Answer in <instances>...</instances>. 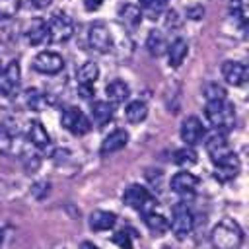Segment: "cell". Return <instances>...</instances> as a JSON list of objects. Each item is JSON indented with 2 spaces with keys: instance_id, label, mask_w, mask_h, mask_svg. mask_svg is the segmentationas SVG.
<instances>
[{
  "instance_id": "1",
  "label": "cell",
  "mask_w": 249,
  "mask_h": 249,
  "mask_svg": "<svg viewBox=\"0 0 249 249\" xmlns=\"http://www.w3.org/2000/svg\"><path fill=\"white\" fill-rule=\"evenodd\" d=\"M210 243L214 249H239L243 243V230L237 222L224 218L212 228Z\"/></svg>"
},
{
  "instance_id": "2",
  "label": "cell",
  "mask_w": 249,
  "mask_h": 249,
  "mask_svg": "<svg viewBox=\"0 0 249 249\" xmlns=\"http://www.w3.org/2000/svg\"><path fill=\"white\" fill-rule=\"evenodd\" d=\"M204 117L206 121L214 126V130H230L235 124V111L233 105H230L226 99L222 101H208L206 109H204Z\"/></svg>"
},
{
  "instance_id": "3",
  "label": "cell",
  "mask_w": 249,
  "mask_h": 249,
  "mask_svg": "<svg viewBox=\"0 0 249 249\" xmlns=\"http://www.w3.org/2000/svg\"><path fill=\"white\" fill-rule=\"evenodd\" d=\"M123 202L128 206V208H132V210H136L138 214H148V212H152V210H156L158 208V200H156V196L150 193V189H146V187H142V185H128L126 189H124V193H123Z\"/></svg>"
},
{
  "instance_id": "4",
  "label": "cell",
  "mask_w": 249,
  "mask_h": 249,
  "mask_svg": "<svg viewBox=\"0 0 249 249\" xmlns=\"http://www.w3.org/2000/svg\"><path fill=\"white\" fill-rule=\"evenodd\" d=\"M195 228V214L189 208L187 202H177L171 208V220H169V230L177 239H185Z\"/></svg>"
},
{
  "instance_id": "5",
  "label": "cell",
  "mask_w": 249,
  "mask_h": 249,
  "mask_svg": "<svg viewBox=\"0 0 249 249\" xmlns=\"http://www.w3.org/2000/svg\"><path fill=\"white\" fill-rule=\"evenodd\" d=\"M60 123H62V126L70 132V134H74V136H84V134H88L89 130H91V121L78 109V107H66L64 111H62V115H60Z\"/></svg>"
},
{
  "instance_id": "6",
  "label": "cell",
  "mask_w": 249,
  "mask_h": 249,
  "mask_svg": "<svg viewBox=\"0 0 249 249\" xmlns=\"http://www.w3.org/2000/svg\"><path fill=\"white\" fill-rule=\"evenodd\" d=\"M47 31H49V43H64L74 33V21L66 14L56 12L47 21Z\"/></svg>"
},
{
  "instance_id": "7",
  "label": "cell",
  "mask_w": 249,
  "mask_h": 249,
  "mask_svg": "<svg viewBox=\"0 0 249 249\" xmlns=\"http://www.w3.org/2000/svg\"><path fill=\"white\" fill-rule=\"evenodd\" d=\"M19 80H21V70H19V62L18 60H10L2 70H0V97H12L18 88H19Z\"/></svg>"
},
{
  "instance_id": "8",
  "label": "cell",
  "mask_w": 249,
  "mask_h": 249,
  "mask_svg": "<svg viewBox=\"0 0 249 249\" xmlns=\"http://www.w3.org/2000/svg\"><path fill=\"white\" fill-rule=\"evenodd\" d=\"M204 148H206V154H208V158H210L212 163L222 161L224 158H228L233 152L231 146H230V142H228L226 132H222V130H216L214 134H210L208 140H206V144H204Z\"/></svg>"
},
{
  "instance_id": "9",
  "label": "cell",
  "mask_w": 249,
  "mask_h": 249,
  "mask_svg": "<svg viewBox=\"0 0 249 249\" xmlns=\"http://www.w3.org/2000/svg\"><path fill=\"white\" fill-rule=\"evenodd\" d=\"M33 68L41 74H58L64 68V58L54 51H41L33 58Z\"/></svg>"
},
{
  "instance_id": "10",
  "label": "cell",
  "mask_w": 249,
  "mask_h": 249,
  "mask_svg": "<svg viewBox=\"0 0 249 249\" xmlns=\"http://www.w3.org/2000/svg\"><path fill=\"white\" fill-rule=\"evenodd\" d=\"M88 43L97 53H109L113 49V37L111 31L103 23H93L88 31Z\"/></svg>"
},
{
  "instance_id": "11",
  "label": "cell",
  "mask_w": 249,
  "mask_h": 249,
  "mask_svg": "<svg viewBox=\"0 0 249 249\" xmlns=\"http://www.w3.org/2000/svg\"><path fill=\"white\" fill-rule=\"evenodd\" d=\"M239 169H241L239 158L235 156V152H231L228 158H224L222 161L214 163V177L220 183H230L239 175Z\"/></svg>"
},
{
  "instance_id": "12",
  "label": "cell",
  "mask_w": 249,
  "mask_h": 249,
  "mask_svg": "<svg viewBox=\"0 0 249 249\" xmlns=\"http://www.w3.org/2000/svg\"><path fill=\"white\" fill-rule=\"evenodd\" d=\"M198 185H200V179L191 171H179L171 177V191L177 195H183V196L195 195Z\"/></svg>"
},
{
  "instance_id": "13",
  "label": "cell",
  "mask_w": 249,
  "mask_h": 249,
  "mask_svg": "<svg viewBox=\"0 0 249 249\" xmlns=\"http://www.w3.org/2000/svg\"><path fill=\"white\" fill-rule=\"evenodd\" d=\"M179 134H181V140H183L187 146H195V144H198V142L202 140V136H204V126H202V123H200L198 117L191 115V117H187V119L181 123Z\"/></svg>"
},
{
  "instance_id": "14",
  "label": "cell",
  "mask_w": 249,
  "mask_h": 249,
  "mask_svg": "<svg viewBox=\"0 0 249 249\" xmlns=\"http://www.w3.org/2000/svg\"><path fill=\"white\" fill-rule=\"evenodd\" d=\"M128 132L124 130V128H117V130H113V132H109L105 138H103V142H101V146H99V154L101 156H109V154H115V152H119V150H123L126 144H128Z\"/></svg>"
},
{
  "instance_id": "15",
  "label": "cell",
  "mask_w": 249,
  "mask_h": 249,
  "mask_svg": "<svg viewBox=\"0 0 249 249\" xmlns=\"http://www.w3.org/2000/svg\"><path fill=\"white\" fill-rule=\"evenodd\" d=\"M27 140L35 150H47L51 148V136L41 121H29L27 124Z\"/></svg>"
},
{
  "instance_id": "16",
  "label": "cell",
  "mask_w": 249,
  "mask_h": 249,
  "mask_svg": "<svg viewBox=\"0 0 249 249\" xmlns=\"http://www.w3.org/2000/svg\"><path fill=\"white\" fill-rule=\"evenodd\" d=\"M222 76L231 86H243L247 80V66L237 60H226L222 64Z\"/></svg>"
},
{
  "instance_id": "17",
  "label": "cell",
  "mask_w": 249,
  "mask_h": 249,
  "mask_svg": "<svg viewBox=\"0 0 249 249\" xmlns=\"http://www.w3.org/2000/svg\"><path fill=\"white\" fill-rule=\"evenodd\" d=\"M165 53H167V60H169V66L171 68H179L181 64H183V60L187 58V54H189V45H187V41L185 39H175L167 49H165Z\"/></svg>"
},
{
  "instance_id": "18",
  "label": "cell",
  "mask_w": 249,
  "mask_h": 249,
  "mask_svg": "<svg viewBox=\"0 0 249 249\" xmlns=\"http://www.w3.org/2000/svg\"><path fill=\"white\" fill-rule=\"evenodd\" d=\"M105 93H107V99L111 101V105H119V103H124L130 95V88L126 82L123 80H113L107 84L105 88Z\"/></svg>"
},
{
  "instance_id": "19",
  "label": "cell",
  "mask_w": 249,
  "mask_h": 249,
  "mask_svg": "<svg viewBox=\"0 0 249 249\" xmlns=\"http://www.w3.org/2000/svg\"><path fill=\"white\" fill-rule=\"evenodd\" d=\"M117 222V214L115 212H107V210H95L89 214V228L93 231H107L115 226Z\"/></svg>"
},
{
  "instance_id": "20",
  "label": "cell",
  "mask_w": 249,
  "mask_h": 249,
  "mask_svg": "<svg viewBox=\"0 0 249 249\" xmlns=\"http://www.w3.org/2000/svg\"><path fill=\"white\" fill-rule=\"evenodd\" d=\"M142 218H144V224H146V228L150 230V233H154V235H163L165 231H169V220H167L163 214L152 210V212L144 214Z\"/></svg>"
},
{
  "instance_id": "21",
  "label": "cell",
  "mask_w": 249,
  "mask_h": 249,
  "mask_svg": "<svg viewBox=\"0 0 249 249\" xmlns=\"http://www.w3.org/2000/svg\"><path fill=\"white\" fill-rule=\"evenodd\" d=\"M113 119V105L109 101H93L91 103V121L97 126H105Z\"/></svg>"
},
{
  "instance_id": "22",
  "label": "cell",
  "mask_w": 249,
  "mask_h": 249,
  "mask_svg": "<svg viewBox=\"0 0 249 249\" xmlns=\"http://www.w3.org/2000/svg\"><path fill=\"white\" fill-rule=\"evenodd\" d=\"M99 76V66L93 60H86L78 70H76V80L78 86H93V82Z\"/></svg>"
},
{
  "instance_id": "23",
  "label": "cell",
  "mask_w": 249,
  "mask_h": 249,
  "mask_svg": "<svg viewBox=\"0 0 249 249\" xmlns=\"http://www.w3.org/2000/svg\"><path fill=\"white\" fill-rule=\"evenodd\" d=\"M25 37H27V41H29L31 45H43V43H49L47 21H43V19H35V21L29 25Z\"/></svg>"
},
{
  "instance_id": "24",
  "label": "cell",
  "mask_w": 249,
  "mask_h": 249,
  "mask_svg": "<svg viewBox=\"0 0 249 249\" xmlns=\"http://www.w3.org/2000/svg\"><path fill=\"white\" fill-rule=\"evenodd\" d=\"M124 117L128 123L136 124V123H142L146 117H148V107L144 101L136 99V101H130L126 107H124Z\"/></svg>"
},
{
  "instance_id": "25",
  "label": "cell",
  "mask_w": 249,
  "mask_h": 249,
  "mask_svg": "<svg viewBox=\"0 0 249 249\" xmlns=\"http://www.w3.org/2000/svg\"><path fill=\"white\" fill-rule=\"evenodd\" d=\"M146 49H148V53H150L152 56H160V54H163L165 49H167V43H165L163 33L152 29V31L148 33V39H146Z\"/></svg>"
},
{
  "instance_id": "26",
  "label": "cell",
  "mask_w": 249,
  "mask_h": 249,
  "mask_svg": "<svg viewBox=\"0 0 249 249\" xmlns=\"http://www.w3.org/2000/svg\"><path fill=\"white\" fill-rule=\"evenodd\" d=\"M119 18L123 23L130 25V27H136L140 21H142V10L134 4H124L121 10H119Z\"/></svg>"
},
{
  "instance_id": "27",
  "label": "cell",
  "mask_w": 249,
  "mask_h": 249,
  "mask_svg": "<svg viewBox=\"0 0 249 249\" xmlns=\"http://www.w3.org/2000/svg\"><path fill=\"white\" fill-rule=\"evenodd\" d=\"M196 152L193 150V146H187L185 148H179L173 152V163L181 165V167H189V165H195L196 163Z\"/></svg>"
},
{
  "instance_id": "28",
  "label": "cell",
  "mask_w": 249,
  "mask_h": 249,
  "mask_svg": "<svg viewBox=\"0 0 249 249\" xmlns=\"http://www.w3.org/2000/svg\"><path fill=\"white\" fill-rule=\"evenodd\" d=\"M202 91H204L206 101H222V99H226V95H228L226 88H224V86H220V84H216V82L206 84Z\"/></svg>"
},
{
  "instance_id": "29",
  "label": "cell",
  "mask_w": 249,
  "mask_h": 249,
  "mask_svg": "<svg viewBox=\"0 0 249 249\" xmlns=\"http://www.w3.org/2000/svg\"><path fill=\"white\" fill-rule=\"evenodd\" d=\"M14 144H16V138H14L12 130L8 126L0 124V154H12Z\"/></svg>"
},
{
  "instance_id": "30",
  "label": "cell",
  "mask_w": 249,
  "mask_h": 249,
  "mask_svg": "<svg viewBox=\"0 0 249 249\" xmlns=\"http://www.w3.org/2000/svg\"><path fill=\"white\" fill-rule=\"evenodd\" d=\"M14 39V21L12 16H0V45H6Z\"/></svg>"
},
{
  "instance_id": "31",
  "label": "cell",
  "mask_w": 249,
  "mask_h": 249,
  "mask_svg": "<svg viewBox=\"0 0 249 249\" xmlns=\"http://www.w3.org/2000/svg\"><path fill=\"white\" fill-rule=\"evenodd\" d=\"M138 2H140V8L150 16L161 14L167 6V0H138Z\"/></svg>"
},
{
  "instance_id": "32",
  "label": "cell",
  "mask_w": 249,
  "mask_h": 249,
  "mask_svg": "<svg viewBox=\"0 0 249 249\" xmlns=\"http://www.w3.org/2000/svg\"><path fill=\"white\" fill-rule=\"evenodd\" d=\"M25 0H0V14L2 16H14Z\"/></svg>"
},
{
  "instance_id": "33",
  "label": "cell",
  "mask_w": 249,
  "mask_h": 249,
  "mask_svg": "<svg viewBox=\"0 0 249 249\" xmlns=\"http://www.w3.org/2000/svg\"><path fill=\"white\" fill-rule=\"evenodd\" d=\"M113 243H117L121 249H132V239H130L128 231H124V230H121L113 235Z\"/></svg>"
},
{
  "instance_id": "34",
  "label": "cell",
  "mask_w": 249,
  "mask_h": 249,
  "mask_svg": "<svg viewBox=\"0 0 249 249\" xmlns=\"http://www.w3.org/2000/svg\"><path fill=\"white\" fill-rule=\"evenodd\" d=\"M187 16H189L191 19H200V18L204 16V8H202V6H191V8L187 10Z\"/></svg>"
},
{
  "instance_id": "35",
  "label": "cell",
  "mask_w": 249,
  "mask_h": 249,
  "mask_svg": "<svg viewBox=\"0 0 249 249\" xmlns=\"http://www.w3.org/2000/svg\"><path fill=\"white\" fill-rule=\"evenodd\" d=\"M101 4H103V0H84V8L88 12H97L101 8Z\"/></svg>"
},
{
  "instance_id": "36",
  "label": "cell",
  "mask_w": 249,
  "mask_h": 249,
  "mask_svg": "<svg viewBox=\"0 0 249 249\" xmlns=\"http://www.w3.org/2000/svg\"><path fill=\"white\" fill-rule=\"evenodd\" d=\"M165 25L167 27H175V25H179V21H177V12H167V19H165Z\"/></svg>"
},
{
  "instance_id": "37",
  "label": "cell",
  "mask_w": 249,
  "mask_h": 249,
  "mask_svg": "<svg viewBox=\"0 0 249 249\" xmlns=\"http://www.w3.org/2000/svg\"><path fill=\"white\" fill-rule=\"evenodd\" d=\"M78 91L82 93V97L89 99L93 95V86H78Z\"/></svg>"
},
{
  "instance_id": "38",
  "label": "cell",
  "mask_w": 249,
  "mask_h": 249,
  "mask_svg": "<svg viewBox=\"0 0 249 249\" xmlns=\"http://www.w3.org/2000/svg\"><path fill=\"white\" fill-rule=\"evenodd\" d=\"M29 2H31V4L35 6V8H39V10H43V8H49L53 0H29Z\"/></svg>"
},
{
  "instance_id": "39",
  "label": "cell",
  "mask_w": 249,
  "mask_h": 249,
  "mask_svg": "<svg viewBox=\"0 0 249 249\" xmlns=\"http://www.w3.org/2000/svg\"><path fill=\"white\" fill-rule=\"evenodd\" d=\"M80 249H99V247H97V245H93L91 241H84V243L80 245Z\"/></svg>"
},
{
  "instance_id": "40",
  "label": "cell",
  "mask_w": 249,
  "mask_h": 249,
  "mask_svg": "<svg viewBox=\"0 0 249 249\" xmlns=\"http://www.w3.org/2000/svg\"><path fill=\"white\" fill-rule=\"evenodd\" d=\"M2 243H4V233H2V230H0V247H2Z\"/></svg>"
}]
</instances>
